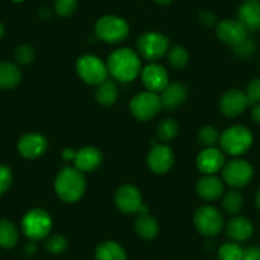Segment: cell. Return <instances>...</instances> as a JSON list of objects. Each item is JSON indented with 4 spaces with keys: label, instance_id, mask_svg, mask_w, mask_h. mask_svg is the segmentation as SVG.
Returning a JSON list of instances; mask_svg holds the SVG:
<instances>
[{
    "label": "cell",
    "instance_id": "cell-1",
    "mask_svg": "<svg viewBox=\"0 0 260 260\" xmlns=\"http://www.w3.org/2000/svg\"><path fill=\"white\" fill-rule=\"evenodd\" d=\"M109 73L120 82H132L141 73V59L133 50H115L107 59Z\"/></svg>",
    "mask_w": 260,
    "mask_h": 260
},
{
    "label": "cell",
    "instance_id": "cell-2",
    "mask_svg": "<svg viewBox=\"0 0 260 260\" xmlns=\"http://www.w3.org/2000/svg\"><path fill=\"white\" fill-rule=\"evenodd\" d=\"M86 190V179L83 172L76 167H65L55 179V191L61 201L74 203L82 198Z\"/></svg>",
    "mask_w": 260,
    "mask_h": 260
},
{
    "label": "cell",
    "instance_id": "cell-3",
    "mask_svg": "<svg viewBox=\"0 0 260 260\" xmlns=\"http://www.w3.org/2000/svg\"><path fill=\"white\" fill-rule=\"evenodd\" d=\"M222 149L231 156H240L245 153L252 144V134L247 127L235 125L222 133L219 138Z\"/></svg>",
    "mask_w": 260,
    "mask_h": 260
},
{
    "label": "cell",
    "instance_id": "cell-4",
    "mask_svg": "<svg viewBox=\"0 0 260 260\" xmlns=\"http://www.w3.org/2000/svg\"><path fill=\"white\" fill-rule=\"evenodd\" d=\"M94 29L97 37L107 44L121 42L129 35V26L126 22L116 16H105L100 18Z\"/></svg>",
    "mask_w": 260,
    "mask_h": 260
},
{
    "label": "cell",
    "instance_id": "cell-5",
    "mask_svg": "<svg viewBox=\"0 0 260 260\" xmlns=\"http://www.w3.org/2000/svg\"><path fill=\"white\" fill-rule=\"evenodd\" d=\"M77 72L86 83L100 86L107 79L109 69L101 59L94 55H84L77 60Z\"/></svg>",
    "mask_w": 260,
    "mask_h": 260
},
{
    "label": "cell",
    "instance_id": "cell-6",
    "mask_svg": "<svg viewBox=\"0 0 260 260\" xmlns=\"http://www.w3.org/2000/svg\"><path fill=\"white\" fill-rule=\"evenodd\" d=\"M51 217L42 209H32L22 219V230L32 241L45 239L51 231Z\"/></svg>",
    "mask_w": 260,
    "mask_h": 260
},
{
    "label": "cell",
    "instance_id": "cell-7",
    "mask_svg": "<svg viewBox=\"0 0 260 260\" xmlns=\"http://www.w3.org/2000/svg\"><path fill=\"white\" fill-rule=\"evenodd\" d=\"M161 107L159 96L151 91L138 93L130 102V111L141 121H147L156 116Z\"/></svg>",
    "mask_w": 260,
    "mask_h": 260
},
{
    "label": "cell",
    "instance_id": "cell-8",
    "mask_svg": "<svg viewBox=\"0 0 260 260\" xmlns=\"http://www.w3.org/2000/svg\"><path fill=\"white\" fill-rule=\"evenodd\" d=\"M194 224L202 235L214 236L223 226V217L217 208L212 206H203L197 209L194 214Z\"/></svg>",
    "mask_w": 260,
    "mask_h": 260
},
{
    "label": "cell",
    "instance_id": "cell-9",
    "mask_svg": "<svg viewBox=\"0 0 260 260\" xmlns=\"http://www.w3.org/2000/svg\"><path fill=\"white\" fill-rule=\"evenodd\" d=\"M137 47L141 56H143L144 59L158 60L169 50V40L162 34L148 32L139 37L137 41Z\"/></svg>",
    "mask_w": 260,
    "mask_h": 260
},
{
    "label": "cell",
    "instance_id": "cell-10",
    "mask_svg": "<svg viewBox=\"0 0 260 260\" xmlns=\"http://www.w3.org/2000/svg\"><path fill=\"white\" fill-rule=\"evenodd\" d=\"M252 167L244 159H234L223 167V180L234 187H242L252 179Z\"/></svg>",
    "mask_w": 260,
    "mask_h": 260
},
{
    "label": "cell",
    "instance_id": "cell-11",
    "mask_svg": "<svg viewBox=\"0 0 260 260\" xmlns=\"http://www.w3.org/2000/svg\"><path fill=\"white\" fill-rule=\"evenodd\" d=\"M115 202H116L117 208L125 214L137 213L143 206L141 191L138 187L130 184H125L117 189Z\"/></svg>",
    "mask_w": 260,
    "mask_h": 260
},
{
    "label": "cell",
    "instance_id": "cell-12",
    "mask_svg": "<svg viewBox=\"0 0 260 260\" xmlns=\"http://www.w3.org/2000/svg\"><path fill=\"white\" fill-rule=\"evenodd\" d=\"M247 29L239 19H224L217 26V36L224 44L237 46L247 39Z\"/></svg>",
    "mask_w": 260,
    "mask_h": 260
},
{
    "label": "cell",
    "instance_id": "cell-13",
    "mask_svg": "<svg viewBox=\"0 0 260 260\" xmlns=\"http://www.w3.org/2000/svg\"><path fill=\"white\" fill-rule=\"evenodd\" d=\"M249 101H247L246 93H244L240 89H230L222 96L219 101V109L222 114L229 117L239 116L246 109Z\"/></svg>",
    "mask_w": 260,
    "mask_h": 260
},
{
    "label": "cell",
    "instance_id": "cell-14",
    "mask_svg": "<svg viewBox=\"0 0 260 260\" xmlns=\"http://www.w3.org/2000/svg\"><path fill=\"white\" fill-rule=\"evenodd\" d=\"M142 81L148 91L157 93L169 84V74L162 65L149 64L142 71Z\"/></svg>",
    "mask_w": 260,
    "mask_h": 260
},
{
    "label": "cell",
    "instance_id": "cell-15",
    "mask_svg": "<svg viewBox=\"0 0 260 260\" xmlns=\"http://www.w3.org/2000/svg\"><path fill=\"white\" fill-rule=\"evenodd\" d=\"M148 166L154 174H165L174 165V153L171 148L164 144H156L148 154Z\"/></svg>",
    "mask_w": 260,
    "mask_h": 260
},
{
    "label": "cell",
    "instance_id": "cell-16",
    "mask_svg": "<svg viewBox=\"0 0 260 260\" xmlns=\"http://www.w3.org/2000/svg\"><path fill=\"white\" fill-rule=\"evenodd\" d=\"M47 149V141L45 137L37 133H29L22 137L18 142V151L24 158L34 159L45 153Z\"/></svg>",
    "mask_w": 260,
    "mask_h": 260
},
{
    "label": "cell",
    "instance_id": "cell-17",
    "mask_svg": "<svg viewBox=\"0 0 260 260\" xmlns=\"http://www.w3.org/2000/svg\"><path fill=\"white\" fill-rule=\"evenodd\" d=\"M224 165V156L216 148H207L198 154L197 166L203 174L213 175L218 172Z\"/></svg>",
    "mask_w": 260,
    "mask_h": 260
},
{
    "label": "cell",
    "instance_id": "cell-18",
    "mask_svg": "<svg viewBox=\"0 0 260 260\" xmlns=\"http://www.w3.org/2000/svg\"><path fill=\"white\" fill-rule=\"evenodd\" d=\"M74 166L82 172H89L96 170L102 162V154L94 147H83L76 152L73 159Z\"/></svg>",
    "mask_w": 260,
    "mask_h": 260
},
{
    "label": "cell",
    "instance_id": "cell-19",
    "mask_svg": "<svg viewBox=\"0 0 260 260\" xmlns=\"http://www.w3.org/2000/svg\"><path fill=\"white\" fill-rule=\"evenodd\" d=\"M239 21L247 31L260 29V0H246L239 9Z\"/></svg>",
    "mask_w": 260,
    "mask_h": 260
},
{
    "label": "cell",
    "instance_id": "cell-20",
    "mask_svg": "<svg viewBox=\"0 0 260 260\" xmlns=\"http://www.w3.org/2000/svg\"><path fill=\"white\" fill-rule=\"evenodd\" d=\"M197 191L206 201H216L223 194V182L213 175H206L198 181Z\"/></svg>",
    "mask_w": 260,
    "mask_h": 260
},
{
    "label": "cell",
    "instance_id": "cell-21",
    "mask_svg": "<svg viewBox=\"0 0 260 260\" xmlns=\"http://www.w3.org/2000/svg\"><path fill=\"white\" fill-rule=\"evenodd\" d=\"M252 231L251 222L246 217H236L227 223V236L234 241H246L251 237Z\"/></svg>",
    "mask_w": 260,
    "mask_h": 260
},
{
    "label": "cell",
    "instance_id": "cell-22",
    "mask_svg": "<svg viewBox=\"0 0 260 260\" xmlns=\"http://www.w3.org/2000/svg\"><path fill=\"white\" fill-rule=\"evenodd\" d=\"M159 99H161L162 107L166 110L176 109L186 99V88L180 83H169L162 91Z\"/></svg>",
    "mask_w": 260,
    "mask_h": 260
},
{
    "label": "cell",
    "instance_id": "cell-23",
    "mask_svg": "<svg viewBox=\"0 0 260 260\" xmlns=\"http://www.w3.org/2000/svg\"><path fill=\"white\" fill-rule=\"evenodd\" d=\"M22 79V73L18 67L12 62H0V88L12 89L18 86Z\"/></svg>",
    "mask_w": 260,
    "mask_h": 260
},
{
    "label": "cell",
    "instance_id": "cell-24",
    "mask_svg": "<svg viewBox=\"0 0 260 260\" xmlns=\"http://www.w3.org/2000/svg\"><path fill=\"white\" fill-rule=\"evenodd\" d=\"M96 260H126V254L116 242L105 241L97 246Z\"/></svg>",
    "mask_w": 260,
    "mask_h": 260
},
{
    "label": "cell",
    "instance_id": "cell-25",
    "mask_svg": "<svg viewBox=\"0 0 260 260\" xmlns=\"http://www.w3.org/2000/svg\"><path fill=\"white\" fill-rule=\"evenodd\" d=\"M136 231L142 239L151 240L153 237H156V235L158 234V223H157L156 219L153 217L148 216V214H139V217L137 218L136 224Z\"/></svg>",
    "mask_w": 260,
    "mask_h": 260
},
{
    "label": "cell",
    "instance_id": "cell-26",
    "mask_svg": "<svg viewBox=\"0 0 260 260\" xmlns=\"http://www.w3.org/2000/svg\"><path fill=\"white\" fill-rule=\"evenodd\" d=\"M119 92H117V87L115 86L114 82L105 81L104 83L100 84L99 89L96 91V100L99 104L104 105V106H111L116 102Z\"/></svg>",
    "mask_w": 260,
    "mask_h": 260
},
{
    "label": "cell",
    "instance_id": "cell-27",
    "mask_svg": "<svg viewBox=\"0 0 260 260\" xmlns=\"http://www.w3.org/2000/svg\"><path fill=\"white\" fill-rule=\"evenodd\" d=\"M18 241V231L12 222L7 219L0 221V246L11 249Z\"/></svg>",
    "mask_w": 260,
    "mask_h": 260
},
{
    "label": "cell",
    "instance_id": "cell-28",
    "mask_svg": "<svg viewBox=\"0 0 260 260\" xmlns=\"http://www.w3.org/2000/svg\"><path fill=\"white\" fill-rule=\"evenodd\" d=\"M222 204H223V208L227 213L236 214L241 211L242 206H244V198H242L241 192L231 190L224 195Z\"/></svg>",
    "mask_w": 260,
    "mask_h": 260
},
{
    "label": "cell",
    "instance_id": "cell-29",
    "mask_svg": "<svg viewBox=\"0 0 260 260\" xmlns=\"http://www.w3.org/2000/svg\"><path fill=\"white\" fill-rule=\"evenodd\" d=\"M177 130H179V125H177V122L174 119H165L164 121L158 124L157 134H158V138L161 141L170 142L176 137Z\"/></svg>",
    "mask_w": 260,
    "mask_h": 260
},
{
    "label": "cell",
    "instance_id": "cell-30",
    "mask_svg": "<svg viewBox=\"0 0 260 260\" xmlns=\"http://www.w3.org/2000/svg\"><path fill=\"white\" fill-rule=\"evenodd\" d=\"M242 256H244L242 247L234 242L222 245L218 250V260H242Z\"/></svg>",
    "mask_w": 260,
    "mask_h": 260
},
{
    "label": "cell",
    "instance_id": "cell-31",
    "mask_svg": "<svg viewBox=\"0 0 260 260\" xmlns=\"http://www.w3.org/2000/svg\"><path fill=\"white\" fill-rule=\"evenodd\" d=\"M189 60V54L182 46H174L169 52V62L175 69H182Z\"/></svg>",
    "mask_w": 260,
    "mask_h": 260
},
{
    "label": "cell",
    "instance_id": "cell-32",
    "mask_svg": "<svg viewBox=\"0 0 260 260\" xmlns=\"http://www.w3.org/2000/svg\"><path fill=\"white\" fill-rule=\"evenodd\" d=\"M198 139L203 146L206 147H212L213 144L217 143V141L219 139V134L217 132L216 127L213 126H204L199 130Z\"/></svg>",
    "mask_w": 260,
    "mask_h": 260
},
{
    "label": "cell",
    "instance_id": "cell-33",
    "mask_svg": "<svg viewBox=\"0 0 260 260\" xmlns=\"http://www.w3.org/2000/svg\"><path fill=\"white\" fill-rule=\"evenodd\" d=\"M67 245H68L67 240L60 235H54V236L49 237L47 241L45 242V247L51 254H61L67 249Z\"/></svg>",
    "mask_w": 260,
    "mask_h": 260
},
{
    "label": "cell",
    "instance_id": "cell-34",
    "mask_svg": "<svg viewBox=\"0 0 260 260\" xmlns=\"http://www.w3.org/2000/svg\"><path fill=\"white\" fill-rule=\"evenodd\" d=\"M14 57H16V61L19 62V64L27 65L34 61L35 50L29 45H21V46H18L16 49Z\"/></svg>",
    "mask_w": 260,
    "mask_h": 260
},
{
    "label": "cell",
    "instance_id": "cell-35",
    "mask_svg": "<svg viewBox=\"0 0 260 260\" xmlns=\"http://www.w3.org/2000/svg\"><path fill=\"white\" fill-rule=\"evenodd\" d=\"M78 2L77 0H56L55 11L60 17H69L76 12Z\"/></svg>",
    "mask_w": 260,
    "mask_h": 260
},
{
    "label": "cell",
    "instance_id": "cell-36",
    "mask_svg": "<svg viewBox=\"0 0 260 260\" xmlns=\"http://www.w3.org/2000/svg\"><path fill=\"white\" fill-rule=\"evenodd\" d=\"M246 97L249 105H256L260 102V78L252 79L247 86Z\"/></svg>",
    "mask_w": 260,
    "mask_h": 260
},
{
    "label": "cell",
    "instance_id": "cell-37",
    "mask_svg": "<svg viewBox=\"0 0 260 260\" xmlns=\"http://www.w3.org/2000/svg\"><path fill=\"white\" fill-rule=\"evenodd\" d=\"M13 181V175L9 167L0 165V195H3L11 187Z\"/></svg>",
    "mask_w": 260,
    "mask_h": 260
},
{
    "label": "cell",
    "instance_id": "cell-38",
    "mask_svg": "<svg viewBox=\"0 0 260 260\" xmlns=\"http://www.w3.org/2000/svg\"><path fill=\"white\" fill-rule=\"evenodd\" d=\"M255 51V42L252 40L246 39L244 42L235 46V54L241 57H249L250 55L254 54Z\"/></svg>",
    "mask_w": 260,
    "mask_h": 260
},
{
    "label": "cell",
    "instance_id": "cell-39",
    "mask_svg": "<svg viewBox=\"0 0 260 260\" xmlns=\"http://www.w3.org/2000/svg\"><path fill=\"white\" fill-rule=\"evenodd\" d=\"M242 260H260V247L250 246L244 250V256Z\"/></svg>",
    "mask_w": 260,
    "mask_h": 260
},
{
    "label": "cell",
    "instance_id": "cell-40",
    "mask_svg": "<svg viewBox=\"0 0 260 260\" xmlns=\"http://www.w3.org/2000/svg\"><path fill=\"white\" fill-rule=\"evenodd\" d=\"M199 19H201V22L203 24H206V26L211 27L213 26L214 23H216V16H214L213 13H211V12H202L201 14H199Z\"/></svg>",
    "mask_w": 260,
    "mask_h": 260
},
{
    "label": "cell",
    "instance_id": "cell-41",
    "mask_svg": "<svg viewBox=\"0 0 260 260\" xmlns=\"http://www.w3.org/2000/svg\"><path fill=\"white\" fill-rule=\"evenodd\" d=\"M61 157L64 159H67V161H73L74 157H76V151H74V149H71V148L64 149L61 153Z\"/></svg>",
    "mask_w": 260,
    "mask_h": 260
},
{
    "label": "cell",
    "instance_id": "cell-42",
    "mask_svg": "<svg viewBox=\"0 0 260 260\" xmlns=\"http://www.w3.org/2000/svg\"><path fill=\"white\" fill-rule=\"evenodd\" d=\"M251 116H252V119H254L255 122L260 124V104L255 105L254 109H252V111H251Z\"/></svg>",
    "mask_w": 260,
    "mask_h": 260
},
{
    "label": "cell",
    "instance_id": "cell-43",
    "mask_svg": "<svg viewBox=\"0 0 260 260\" xmlns=\"http://www.w3.org/2000/svg\"><path fill=\"white\" fill-rule=\"evenodd\" d=\"M255 202H256V206H257V208L260 209V189H259V191H257V194H256V198H255Z\"/></svg>",
    "mask_w": 260,
    "mask_h": 260
},
{
    "label": "cell",
    "instance_id": "cell-44",
    "mask_svg": "<svg viewBox=\"0 0 260 260\" xmlns=\"http://www.w3.org/2000/svg\"><path fill=\"white\" fill-rule=\"evenodd\" d=\"M27 252H29V254L35 252V246H34V245H28V246H27Z\"/></svg>",
    "mask_w": 260,
    "mask_h": 260
},
{
    "label": "cell",
    "instance_id": "cell-45",
    "mask_svg": "<svg viewBox=\"0 0 260 260\" xmlns=\"http://www.w3.org/2000/svg\"><path fill=\"white\" fill-rule=\"evenodd\" d=\"M154 2H157V3H159V4H169V3H171L172 0H154Z\"/></svg>",
    "mask_w": 260,
    "mask_h": 260
},
{
    "label": "cell",
    "instance_id": "cell-46",
    "mask_svg": "<svg viewBox=\"0 0 260 260\" xmlns=\"http://www.w3.org/2000/svg\"><path fill=\"white\" fill-rule=\"evenodd\" d=\"M3 35H4V27L0 24V39L3 37Z\"/></svg>",
    "mask_w": 260,
    "mask_h": 260
},
{
    "label": "cell",
    "instance_id": "cell-47",
    "mask_svg": "<svg viewBox=\"0 0 260 260\" xmlns=\"http://www.w3.org/2000/svg\"><path fill=\"white\" fill-rule=\"evenodd\" d=\"M14 3H21V2H23V0H13Z\"/></svg>",
    "mask_w": 260,
    "mask_h": 260
}]
</instances>
